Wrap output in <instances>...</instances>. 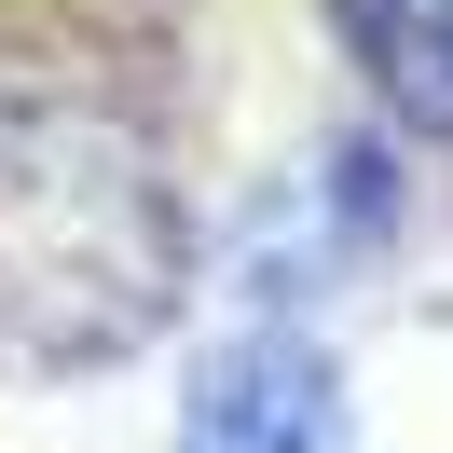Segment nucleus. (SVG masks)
Listing matches in <instances>:
<instances>
[{
  "instance_id": "obj_2",
  "label": "nucleus",
  "mask_w": 453,
  "mask_h": 453,
  "mask_svg": "<svg viewBox=\"0 0 453 453\" xmlns=\"http://www.w3.org/2000/svg\"><path fill=\"white\" fill-rule=\"evenodd\" d=\"M179 453H343V385L303 330H234L179 385Z\"/></svg>"
},
{
  "instance_id": "obj_3",
  "label": "nucleus",
  "mask_w": 453,
  "mask_h": 453,
  "mask_svg": "<svg viewBox=\"0 0 453 453\" xmlns=\"http://www.w3.org/2000/svg\"><path fill=\"white\" fill-rule=\"evenodd\" d=\"M343 42H357L385 124L453 138V0H343Z\"/></svg>"
},
{
  "instance_id": "obj_1",
  "label": "nucleus",
  "mask_w": 453,
  "mask_h": 453,
  "mask_svg": "<svg viewBox=\"0 0 453 453\" xmlns=\"http://www.w3.org/2000/svg\"><path fill=\"white\" fill-rule=\"evenodd\" d=\"M179 303L165 165L96 96H0V343L124 357Z\"/></svg>"
}]
</instances>
